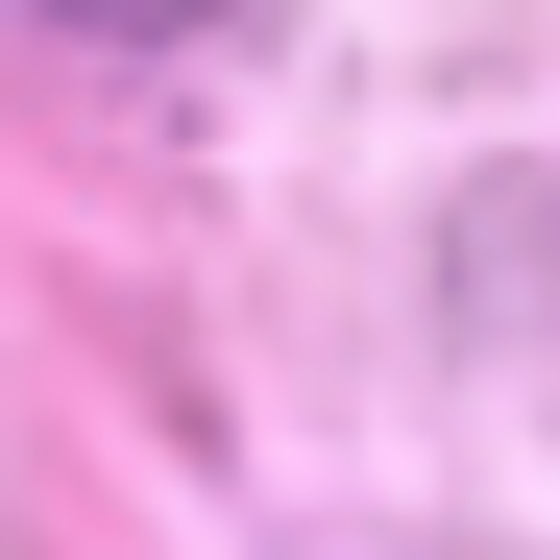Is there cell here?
Here are the masks:
<instances>
[{"instance_id": "1", "label": "cell", "mask_w": 560, "mask_h": 560, "mask_svg": "<svg viewBox=\"0 0 560 560\" xmlns=\"http://www.w3.org/2000/svg\"><path fill=\"white\" fill-rule=\"evenodd\" d=\"M49 25H98V49H171V25H220V0H49Z\"/></svg>"}]
</instances>
